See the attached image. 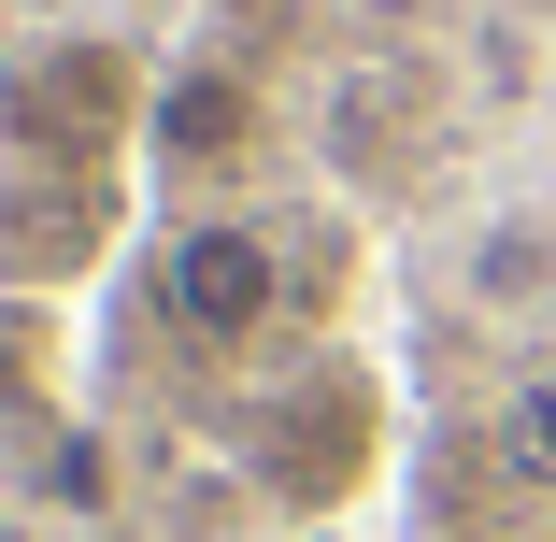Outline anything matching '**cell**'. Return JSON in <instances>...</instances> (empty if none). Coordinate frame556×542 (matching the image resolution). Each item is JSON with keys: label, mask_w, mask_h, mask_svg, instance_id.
Returning a JSON list of instances; mask_svg holds the SVG:
<instances>
[{"label": "cell", "mask_w": 556, "mask_h": 542, "mask_svg": "<svg viewBox=\"0 0 556 542\" xmlns=\"http://www.w3.org/2000/svg\"><path fill=\"white\" fill-rule=\"evenodd\" d=\"M157 286H172L186 343H257L286 314V243H271V214H200V229H172Z\"/></svg>", "instance_id": "1"}, {"label": "cell", "mask_w": 556, "mask_h": 542, "mask_svg": "<svg viewBox=\"0 0 556 542\" xmlns=\"http://www.w3.org/2000/svg\"><path fill=\"white\" fill-rule=\"evenodd\" d=\"M129 115H143V86H129V58H100V43L15 72V129H29V143H86V157H100Z\"/></svg>", "instance_id": "2"}, {"label": "cell", "mask_w": 556, "mask_h": 542, "mask_svg": "<svg viewBox=\"0 0 556 542\" xmlns=\"http://www.w3.org/2000/svg\"><path fill=\"white\" fill-rule=\"evenodd\" d=\"M143 129H157L172 157H229V143L257 129V100H243L229 72H172V86H157V115H143Z\"/></svg>", "instance_id": "3"}, {"label": "cell", "mask_w": 556, "mask_h": 542, "mask_svg": "<svg viewBox=\"0 0 556 542\" xmlns=\"http://www.w3.org/2000/svg\"><path fill=\"white\" fill-rule=\"evenodd\" d=\"M471 286H485V300H542V286H556V257H542L528 229H500V243L471 257Z\"/></svg>", "instance_id": "4"}, {"label": "cell", "mask_w": 556, "mask_h": 542, "mask_svg": "<svg viewBox=\"0 0 556 542\" xmlns=\"http://www.w3.org/2000/svg\"><path fill=\"white\" fill-rule=\"evenodd\" d=\"M514 457H528V471H556V357L514 386Z\"/></svg>", "instance_id": "5"}]
</instances>
